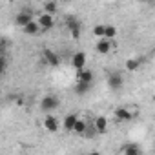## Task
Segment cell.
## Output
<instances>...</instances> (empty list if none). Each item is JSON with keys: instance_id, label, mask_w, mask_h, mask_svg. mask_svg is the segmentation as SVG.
<instances>
[{"instance_id": "cell-18", "label": "cell", "mask_w": 155, "mask_h": 155, "mask_svg": "<svg viewBox=\"0 0 155 155\" xmlns=\"http://www.w3.org/2000/svg\"><path fill=\"white\" fill-rule=\"evenodd\" d=\"M140 148L137 146V144H126L122 150H120V153H124V155H140Z\"/></svg>"}, {"instance_id": "cell-10", "label": "cell", "mask_w": 155, "mask_h": 155, "mask_svg": "<svg viewBox=\"0 0 155 155\" xmlns=\"http://www.w3.org/2000/svg\"><path fill=\"white\" fill-rule=\"evenodd\" d=\"M111 40L110 38H99V42L95 44V49H97V53H101V55H110V51H111Z\"/></svg>"}, {"instance_id": "cell-7", "label": "cell", "mask_w": 155, "mask_h": 155, "mask_svg": "<svg viewBox=\"0 0 155 155\" xmlns=\"http://www.w3.org/2000/svg\"><path fill=\"white\" fill-rule=\"evenodd\" d=\"M108 86H110V90L119 91V90L124 86V79H122V75H120V73H117V71H113V73L108 77Z\"/></svg>"}, {"instance_id": "cell-13", "label": "cell", "mask_w": 155, "mask_h": 155, "mask_svg": "<svg viewBox=\"0 0 155 155\" xmlns=\"http://www.w3.org/2000/svg\"><path fill=\"white\" fill-rule=\"evenodd\" d=\"M77 73H79V75H77V81H82V82H93V79H95L93 71L88 69V68H84V69H81V71H77Z\"/></svg>"}, {"instance_id": "cell-11", "label": "cell", "mask_w": 155, "mask_h": 155, "mask_svg": "<svg viewBox=\"0 0 155 155\" xmlns=\"http://www.w3.org/2000/svg\"><path fill=\"white\" fill-rule=\"evenodd\" d=\"M79 119L81 117L77 115V113H68L64 117V120H62V128L66 131H73V128H75V124H77V120H79Z\"/></svg>"}, {"instance_id": "cell-9", "label": "cell", "mask_w": 155, "mask_h": 155, "mask_svg": "<svg viewBox=\"0 0 155 155\" xmlns=\"http://www.w3.org/2000/svg\"><path fill=\"white\" fill-rule=\"evenodd\" d=\"M37 20H38V24H40V28H42L44 31H48V29H51V28L55 26V18H53V15H51V13H46V11H44Z\"/></svg>"}, {"instance_id": "cell-20", "label": "cell", "mask_w": 155, "mask_h": 155, "mask_svg": "<svg viewBox=\"0 0 155 155\" xmlns=\"http://www.w3.org/2000/svg\"><path fill=\"white\" fill-rule=\"evenodd\" d=\"M104 33H106V24H97L93 26V35L97 38H104Z\"/></svg>"}, {"instance_id": "cell-2", "label": "cell", "mask_w": 155, "mask_h": 155, "mask_svg": "<svg viewBox=\"0 0 155 155\" xmlns=\"http://www.w3.org/2000/svg\"><path fill=\"white\" fill-rule=\"evenodd\" d=\"M66 28H68L69 35H71L75 40H79V38H81L82 26H81V22L77 20V18H73V17H68V18H66Z\"/></svg>"}, {"instance_id": "cell-6", "label": "cell", "mask_w": 155, "mask_h": 155, "mask_svg": "<svg viewBox=\"0 0 155 155\" xmlns=\"http://www.w3.org/2000/svg\"><path fill=\"white\" fill-rule=\"evenodd\" d=\"M113 113H115V119H117V120H120V122H128V120H131V119L137 115V111H131L130 108H124V106L117 108Z\"/></svg>"}, {"instance_id": "cell-14", "label": "cell", "mask_w": 155, "mask_h": 155, "mask_svg": "<svg viewBox=\"0 0 155 155\" xmlns=\"http://www.w3.org/2000/svg\"><path fill=\"white\" fill-rule=\"evenodd\" d=\"M93 128L97 130V133H106L108 131V119L106 117H97L93 120Z\"/></svg>"}, {"instance_id": "cell-17", "label": "cell", "mask_w": 155, "mask_h": 155, "mask_svg": "<svg viewBox=\"0 0 155 155\" xmlns=\"http://www.w3.org/2000/svg\"><path fill=\"white\" fill-rule=\"evenodd\" d=\"M140 66H142V60H140V58H128L126 64H124V68H126L128 71H137Z\"/></svg>"}, {"instance_id": "cell-3", "label": "cell", "mask_w": 155, "mask_h": 155, "mask_svg": "<svg viewBox=\"0 0 155 155\" xmlns=\"http://www.w3.org/2000/svg\"><path fill=\"white\" fill-rule=\"evenodd\" d=\"M42 58H44V62H46L49 68H58V66H60V57H58V53H55V51L49 49V48H44V49H42Z\"/></svg>"}, {"instance_id": "cell-21", "label": "cell", "mask_w": 155, "mask_h": 155, "mask_svg": "<svg viewBox=\"0 0 155 155\" xmlns=\"http://www.w3.org/2000/svg\"><path fill=\"white\" fill-rule=\"evenodd\" d=\"M115 37H117V28H115V26H111V24H106V33H104V38L113 40Z\"/></svg>"}, {"instance_id": "cell-23", "label": "cell", "mask_w": 155, "mask_h": 155, "mask_svg": "<svg viewBox=\"0 0 155 155\" xmlns=\"http://www.w3.org/2000/svg\"><path fill=\"white\" fill-rule=\"evenodd\" d=\"M153 153H155V146H153Z\"/></svg>"}, {"instance_id": "cell-15", "label": "cell", "mask_w": 155, "mask_h": 155, "mask_svg": "<svg viewBox=\"0 0 155 155\" xmlns=\"http://www.w3.org/2000/svg\"><path fill=\"white\" fill-rule=\"evenodd\" d=\"M42 28H40V24H38V20H31L28 26H24L22 28V31L26 33V35H37L38 31H40Z\"/></svg>"}, {"instance_id": "cell-5", "label": "cell", "mask_w": 155, "mask_h": 155, "mask_svg": "<svg viewBox=\"0 0 155 155\" xmlns=\"http://www.w3.org/2000/svg\"><path fill=\"white\" fill-rule=\"evenodd\" d=\"M42 126H44V130L46 131H49V133H55V131H58V128L62 126L60 122H58V119L55 117V115H46L44 117V120H42Z\"/></svg>"}, {"instance_id": "cell-12", "label": "cell", "mask_w": 155, "mask_h": 155, "mask_svg": "<svg viewBox=\"0 0 155 155\" xmlns=\"http://www.w3.org/2000/svg\"><path fill=\"white\" fill-rule=\"evenodd\" d=\"M91 86H93V82H82V81H77L75 86H73V91H75V95H86V93L91 90Z\"/></svg>"}, {"instance_id": "cell-8", "label": "cell", "mask_w": 155, "mask_h": 155, "mask_svg": "<svg viewBox=\"0 0 155 155\" xmlns=\"http://www.w3.org/2000/svg\"><path fill=\"white\" fill-rule=\"evenodd\" d=\"M33 20V15H31V11H28V9H22L20 13H17L15 15V26H18V28H24V26H28L29 22Z\"/></svg>"}, {"instance_id": "cell-4", "label": "cell", "mask_w": 155, "mask_h": 155, "mask_svg": "<svg viewBox=\"0 0 155 155\" xmlns=\"http://www.w3.org/2000/svg\"><path fill=\"white\" fill-rule=\"evenodd\" d=\"M86 64H88V57H86L84 51H77V53H73V57H71V68H73L75 71L84 69Z\"/></svg>"}, {"instance_id": "cell-16", "label": "cell", "mask_w": 155, "mask_h": 155, "mask_svg": "<svg viewBox=\"0 0 155 155\" xmlns=\"http://www.w3.org/2000/svg\"><path fill=\"white\" fill-rule=\"evenodd\" d=\"M88 130H90L88 122L82 120V119H79V120H77V124H75V128H73V133H77V135H86Z\"/></svg>"}, {"instance_id": "cell-22", "label": "cell", "mask_w": 155, "mask_h": 155, "mask_svg": "<svg viewBox=\"0 0 155 155\" xmlns=\"http://www.w3.org/2000/svg\"><path fill=\"white\" fill-rule=\"evenodd\" d=\"M140 2H148L150 4V2H153V0H140Z\"/></svg>"}, {"instance_id": "cell-19", "label": "cell", "mask_w": 155, "mask_h": 155, "mask_svg": "<svg viewBox=\"0 0 155 155\" xmlns=\"http://www.w3.org/2000/svg\"><path fill=\"white\" fill-rule=\"evenodd\" d=\"M57 9H58V4L55 2V0H48V2H44V11H46V13L55 15V13H57Z\"/></svg>"}, {"instance_id": "cell-1", "label": "cell", "mask_w": 155, "mask_h": 155, "mask_svg": "<svg viewBox=\"0 0 155 155\" xmlns=\"http://www.w3.org/2000/svg\"><path fill=\"white\" fill-rule=\"evenodd\" d=\"M60 106V101H58V97H55V95H44L42 97V101H40V108H42V111H55L57 108Z\"/></svg>"}]
</instances>
